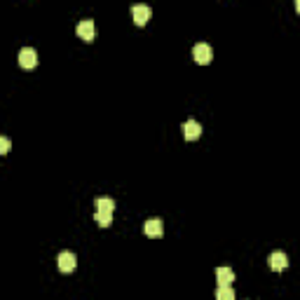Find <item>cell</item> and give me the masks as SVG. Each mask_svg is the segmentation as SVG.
<instances>
[{"label": "cell", "mask_w": 300, "mask_h": 300, "mask_svg": "<svg viewBox=\"0 0 300 300\" xmlns=\"http://www.w3.org/2000/svg\"><path fill=\"white\" fill-rule=\"evenodd\" d=\"M216 277H218V286H230L235 282V272L230 268H218Z\"/></svg>", "instance_id": "obj_9"}, {"label": "cell", "mask_w": 300, "mask_h": 300, "mask_svg": "<svg viewBox=\"0 0 300 300\" xmlns=\"http://www.w3.org/2000/svg\"><path fill=\"white\" fill-rule=\"evenodd\" d=\"M78 36L82 38V40H87V43L96 38V26H94L92 19H82V21H80L78 24Z\"/></svg>", "instance_id": "obj_5"}, {"label": "cell", "mask_w": 300, "mask_h": 300, "mask_svg": "<svg viewBox=\"0 0 300 300\" xmlns=\"http://www.w3.org/2000/svg\"><path fill=\"white\" fill-rule=\"evenodd\" d=\"M216 300H235L232 286H218V291H216Z\"/></svg>", "instance_id": "obj_11"}, {"label": "cell", "mask_w": 300, "mask_h": 300, "mask_svg": "<svg viewBox=\"0 0 300 300\" xmlns=\"http://www.w3.org/2000/svg\"><path fill=\"white\" fill-rule=\"evenodd\" d=\"M270 268L275 270V272H282V270H286L288 268V256L284 251H275L272 256H270Z\"/></svg>", "instance_id": "obj_7"}, {"label": "cell", "mask_w": 300, "mask_h": 300, "mask_svg": "<svg viewBox=\"0 0 300 300\" xmlns=\"http://www.w3.org/2000/svg\"><path fill=\"white\" fill-rule=\"evenodd\" d=\"M94 207H96V211L113 214V211H115V199H111V197H98L96 202H94Z\"/></svg>", "instance_id": "obj_10"}, {"label": "cell", "mask_w": 300, "mask_h": 300, "mask_svg": "<svg viewBox=\"0 0 300 300\" xmlns=\"http://www.w3.org/2000/svg\"><path fill=\"white\" fill-rule=\"evenodd\" d=\"M143 232H146L148 237H162V232H164L162 221H159V218H148V221L143 223Z\"/></svg>", "instance_id": "obj_8"}, {"label": "cell", "mask_w": 300, "mask_h": 300, "mask_svg": "<svg viewBox=\"0 0 300 300\" xmlns=\"http://www.w3.org/2000/svg\"><path fill=\"white\" fill-rule=\"evenodd\" d=\"M19 66L26 68V71H31V68L38 66V52L33 47H24L19 49Z\"/></svg>", "instance_id": "obj_2"}, {"label": "cell", "mask_w": 300, "mask_h": 300, "mask_svg": "<svg viewBox=\"0 0 300 300\" xmlns=\"http://www.w3.org/2000/svg\"><path fill=\"white\" fill-rule=\"evenodd\" d=\"M56 265H59L61 272H73L75 265H78V258H75V253H71V251H61L59 256H56Z\"/></svg>", "instance_id": "obj_4"}, {"label": "cell", "mask_w": 300, "mask_h": 300, "mask_svg": "<svg viewBox=\"0 0 300 300\" xmlns=\"http://www.w3.org/2000/svg\"><path fill=\"white\" fill-rule=\"evenodd\" d=\"M295 10H298V12H300V0H295Z\"/></svg>", "instance_id": "obj_14"}, {"label": "cell", "mask_w": 300, "mask_h": 300, "mask_svg": "<svg viewBox=\"0 0 300 300\" xmlns=\"http://www.w3.org/2000/svg\"><path fill=\"white\" fill-rule=\"evenodd\" d=\"M199 134H202V124L197 122V120H188V122H183V136L188 139V141H197Z\"/></svg>", "instance_id": "obj_6"}, {"label": "cell", "mask_w": 300, "mask_h": 300, "mask_svg": "<svg viewBox=\"0 0 300 300\" xmlns=\"http://www.w3.org/2000/svg\"><path fill=\"white\" fill-rule=\"evenodd\" d=\"M0 153L3 155L10 153V139H7V136H0Z\"/></svg>", "instance_id": "obj_13"}, {"label": "cell", "mask_w": 300, "mask_h": 300, "mask_svg": "<svg viewBox=\"0 0 300 300\" xmlns=\"http://www.w3.org/2000/svg\"><path fill=\"white\" fill-rule=\"evenodd\" d=\"M192 56H195L197 63L207 66V63H211V59H214V49H211L209 43H197L195 49H192Z\"/></svg>", "instance_id": "obj_1"}, {"label": "cell", "mask_w": 300, "mask_h": 300, "mask_svg": "<svg viewBox=\"0 0 300 300\" xmlns=\"http://www.w3.org/2000/svg\"><path fill=\"white\" fill-rule=\"evenodd\" d=\"M150 14H153V10H150V5H146V3H136L134 7H131V19H134L139 26H143L150 19Z\"/></svg>", "instance_id": "obj_3"}, {"label": "cell", "mask_w": 300, "mask_h": 300, "mask_svg": "<svg viewBox=\"0 0 300 300\" xmlns=\"http://www.w3.org/2000/svg\"><path fill=\"white\" fill-rule=\"evenodd\" d=\"M94 221L98 223L101 227H108L113 221V214H104V211H94Z\"/></svg>", "instance_id": "obj_12"}]
</instances>
